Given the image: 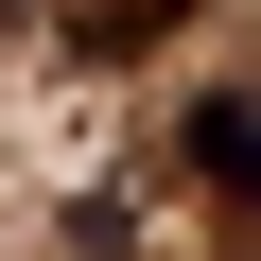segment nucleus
I'll use <instances>...</instances> for the list:
<instances>
[{
  "instance_id": "1",
  "label": "nucleus",
  "mask_w": 261,
  "mask_h": 261,
  "mask_svg": "<svg viewBox=\"0 0 261 261\" xmlns=\"http://www.w3.org/2000/svg\"><path fill=\"white\" fill-rule=\"evenodd\" d=\"M192 174H209L226 209H261V87H209V105H192Z\"/></svg>"
},
{
  "instance_id": "2",
  "label": "nucleus",
  "mask_w": 261,
  "mask_h": 261,
  "mask_svg": "<svg viewBox=\"0 0 261 261\" xmlns=\"http://www.w3.org/2000/svg\"><path fill=\"white\" fill-rule=\"evenodd\" d=\"M53 18H70V35H87V53H157V35H174V18H192V0H53Z\"/></svg>"
}]
</instances>
